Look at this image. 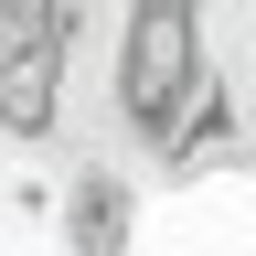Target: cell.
<instances>
[{
  "instance_id": "cell-1",
  "label": "cell",
  "mask_w": 256,
  "mask_h": 256,
  "mask_svg": "<svg viewBox=\"0 0 256 256\" xmlns=\"http://www.w3.org/2000/svg\"><path fill=\"white\" fill-rule=\"evenodd\" d=\"M214 96V64H203V0H139L118 32V118L139 150H171L192 107Z\"/></svg>"
},
{
  "instance_id": "cell-2",
  "label": "cell",
  "mask_w": 256,
  "mask_h": 256,
  "mask_svg": "<svg viewBox=\"0 0 256 256\" xmlns=\"http://www.w3.org/2000/svg\"><path fill=\"white\" fill-rule=\"evenodd\" d=\"M64 54H75V32H22V43H0V139H54V118H64Z\"/></svg>"
},
{
  "instance_id": "cell-3",
  "label": "cell",
  "mask_w": 256,
  "mask_h": 256,
  "mask_svg": "<svg viewBox=\"0 0 256 256\" xmlns=\"http://www.w3.org/2000/svg\"><path fill=\"white\" fill-rule=\"evenodd\" d=\"M128 224H139V192H128V171L86 160V171L64 182V235H75L86 256H107V246H128Z\"/></svg>"
}]
</instances>
